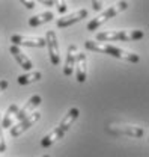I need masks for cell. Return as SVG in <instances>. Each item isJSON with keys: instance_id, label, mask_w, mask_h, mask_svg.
<instances>
[{"instance_id": "2e32d148", "label": "cell", "mask_w": 149, "mask_h": 157, "mask_svg": "<svg viewBox=\"0 0 149 157\" xmlns=\"http://www.w3.org/2000/svg\"><path fill=\"white\" fill-rule=\"evenodd\" d=\"M18 109L20 107L17 103H12V104L8 107L5 117L2 118V127H3V128H8V127L12 125V121H14V118H15V113L18 112Z\"/></svg>"}, {"instance_id": "4fadbf2b", "label": "cell", "mask_w": 149, "mask_h": 157, "mask_svg": "<svg viewBox=\"0 0 149 157\" xmlns=\"http://www.w3.org/2000/svg\"><path fill=\"white\" fill-rule=\"evenodd\" d=\"M78 115H80V110H78L77 107H71V109L68 110V113L62 118V121H60V124H59V128L66 133V132L73 127V124L77 121Z\"/></svg>"}, {"instance_id": "7c38bea8", "label": "cell", "mask_w": 149, "mask_h": 157, "mask_svg": "<svg viewBox=\"0 0 149 157\" xmlns=\"http://www.w3.org/2000/svg\"><path fill=\"white\" fill-rule=\"evenodd\" d=\"M77 45L75 44H71L68 47V53H66V62H65V67H63V74L65 76H73L74 73V68H75V60H77Z\"/></svg>"}, {"instance_id": "277c9868", "label": "cell", "mask_w": 149, "mask_h": 157, "mask_svg": "<svg viewBox=\"0 0 149 157\" xmlns=\"http://www.w3.org/2000/svg\"><path fill=\"white\" fill-rule=\"evenodd\" d=\"M107 133L114 136H128V137H142L145 135V130L139 125H127V124H119V125H107L106 128Z\"/></svg>"}, {"instance_id": "603a6c76", "label": "cell", "mask_w": 149, "mask_h": 157, "mask_svg": "<svg viewBox=\"0 0 149 157\" xmlns=\"http://www.w3.org/2000/svg\"><path fill=\"white\" fill-rule=\"evenodd\" d=\"M6 88H8V80L2 78V80H0V92H3Z\"/></svg>"}, {"instance_id": "e0dca14e", "label": "cell", "mask_w": 149, "mask_h": 157, "mask_svg": "<svg viewBox=\"0 0 149 157\" xmlns=\"http://www.w3.org/2000/svg\"><path fill=\"white\" fill-rule=\"evenodd\" d=\"M41 77H42L41 71H29L26 74L18 76V83L20 85H29V83H33V82L41 80Z\"/></svg>"}, {"instance_id": "8992f818", "label": "cell", "mask_w": 149, "mask_h": 157, "mask_svg": "<svg viewBox=\"0 0 149 157\" xmlns=\"http://www.w3.org/2000/svg\"><path fill=\"white\" fill-rule=\"evenodd\" d=\"M39 118H41V113H39V112H33V113H30L29 117H26L24 119L18 121V124L12 125V128H11V136L12 137L21 136L29 127H32L36 121H39Z\"/></svg>"}, {"instance_id": "ba28073f", "label": "cell", "mask_w": 149, "mask_h": 157, "mask_svg": "<svg viewBox=\"0 0 149 157\" xmlns=\"http://www.w3.org/2000/svg\"><path fill=\"white\" fill-rule=\"evenodd\" d=\"M41 101H42L41 95H38V94L32 95V97L27 100V103H26V104H24L21 109H18V112L15 113V118H14V119L21 121V119H24L26 117H29L30 113H33V112H35V109H36L38 106L41 104Z\"/></svg>"}, {"instance_id": "9c48e42d", "label": "cell", "mask_w": 149, "mask_h": 157, "mask_svg": "<svg viewBox=\"0 0 149 157\" xmlns=\"http://www.w3.org/2000/svg\"><path fill=\"white\" fill-rule=\"evenodd\" d=\"M11 42L14 45H26V47H45V39L36 36H24V35H12Z\"/></svg>"}, {"instance_id": "d6986e66", "label": "cell", "mask_w": 149, "mask_h": 157, "mask_svg": "<svg viewBox=\"0 0 149 157\" xmlns=\"http://www.w3.org/2000/svg\"><path fill=\"white\" fill-rule=\"evenodd\" d=\"M6 151V142H5V136H3V127H2V121H0V153Z\"/></svg>"}, {"instance_id": "52a82bcc", "label": "cell", "mask_w": 149, "mask_h": 157, "mask_svg": "<svg viewBox=\"0 0 149 157\" xmlns=\"http://www.w3.org/2000/svg\"><path fill=\"white\" fill-rule=\"evenodd\" d=\"M88 9H78V11H75L73 14H69V15H65V17H60V18L56 21V26L57 27H60V29H65V27H69V26H73L75 23H78V21H81V20H84L88 17Z\"/></svg>"}, {"instance_id": "5b68a950", "label": "cell", "mask_w": 149, "mask_h": 157, "mask_svg": "<svg viewBox=\"0 0 149 157\" xmlns=\"http://www.w3.org/2000/svg\"><path fill=\"white\" fill-rule=\"evenodd\" d=\"M45 47L48 48V56H50V62L53 65H59L60 63V52H59V44H57V35L54 30H47L45 35Z\"/></svg>"}, {"instance_id": "9a60e30c", "label": "cell", "mask_w": 149, "mask_h": 157, "mask_svg": "<svg viewBox=\"0 0 149 157\" xmlns=\"http://www.w3.org/2000/svg\"><path fill=\"white\" fill-rule=\"evenodd\" d=\"M53 18H54V14H53L51 11H45V12H42V14H38L35 17L29 18V26H30V27H38V26H41V24H44V23L51 21Z\"/></svg>"}, {"instance_id": "6da1fadb", "label": "cell", "mask_w": 149, "mask_h": 157, "mask_svg": "<svg viewBox=\"0 0 149 157\" xmlns=\"http://www.w3.org/2000/svg\"><path fill=\"white\" fill-rule=\"evenodd\" d=\"M84 47L91 52H98V53H104V55H110L113 58L121 59V60H127V62H131V63H137L140 58L139 55L132 53V52H127L121 47H114L109 42H99V41H86L84 42Z\"/></svg>"}, {"instance_id": "44dd1931", "label": "cell", "mask_w": 149, "mask_h": 157, "mask_svg": "<svg viewBox=\"0 0 149 157\" xmlns=\"http://www.w3.org/2000/svg\"><path fill=\"white\" fill-rule=\"evenodd\" d=\"M92 9L93 11H101L102 9V0H92Z\"/></svg>"}, {"instance_id": "7402d4cb", "label": "cell", "mask_w": 149, "mask_h": 157, "mask_svg": "<svg viewBox=\"0 0 149 157\" xmlns=\"http://www.w3.org/2000/svg\"><path fill=\"white\" fill-rule=\"evenodd\" d=\"M39 3H42L44 6H48V8H51V6H54V2L53 0H38Z\"/></svg>"}, {"instance_id": "8fae6325", "label": "cell", "mask_w": 149, "mask_h": 157, "mask_svg": "<svg viewBox=\"0 0 149 157\" xmlns=\"http://www.w3.org/2000/svg\"><path fill=\"white\" fill-rule=\"evenodd\" d=\"M9 52H11V55L15 58V60L18 62V65L24 70V71H32V68H33V63H32V60L26 56V53L24 52H21V48H20L18 45H11V48H9Z\"/></svg>"}, {"instance_id": "5bb4252c", "label": "cell", "mask_w": 149, "mask_h": 157, "mask_svg": "<svg viewBox=\"0 0 149 157\" xmlns=\"http://www.w3.org/2000/svg\"><path fill=\"white\" fill-rule=\"evenodd\" d=\"M65 135V132H62L59 127H56L54 130H51L48 135H45V136L42 137V140H41V147L42 148H48V147H51L53 144H56L59 139H62Z\"/></svg>"}, {"instance_id": "7a4b0ae2", "label": "cell", "mask_w": 149, "mask_h": 157, "mask_svg": "<svg viewBox=\"0 0 149 157\" xmlns=\"http://www.w3.org/2000/svg\"><path fill=\"white\" fill-rule=\"evenodd\" d=\"M145 36L143 30H106L98 32L96 39L99 42H113V41H137Z\"/></svg>"}, {"instance_id": "cb8c5ba5", "label": "cell", "mask_w": 149, "mask_h": 157, "mask_svg": "<svg viewBox=\"0 0 149 157\" xmlns=\"http://www.w3.org/2000/svg\"><path fill=\"white\" fill-rule=\"evenodd\" d=\"M42 157H50V156H42Z\"/></svg>"}, {"instance_id": "ffe728a7", "label": "cell", "mask_w": 149, "mask_h": 157, "mask_svg": "<svg viewBox=\"0 0 149 157\" xmlns=\"http://www.w3.org/2000/svg\"><path fill=\"white\" fill-rule=\"evenodd\" d=\"M20 2H21L27 9H33V8L36 6V2H35V0H20Z\"/></svg>"}, {"instance_id": "3957f363", "label": "cell", "mask_w": 149, "mask_h": 157, "mask_svg": "<svg viewBox=\"0 0 149 157\" xmlns=\"http://www.w3.org/2000/svg\"><path fill=\"white\" fill-rule=\"evenodd\" d=\"M128 8V3L125 2V0H119L116 5H113V6H109L104 12H101L98 17H95L93 20H91L89 23H88V26H86V30H89V32H95V30H98V27L101 26V24H104L107 20L113 18V17H116L117 14H121L122 11H125Z\"/></svg>"}, {"instance_id": "30bf717a", "label": "cell", "mask_w": 149, "mask_h": 157, "mask_svg": "<svg viewBox=\"0 0 149 157\" xmlns=\"http://www.w3.org/2000/svg\"><path fill=\"white\" fill-rule=\"evenodd\" d=\"M75 77L78 83H84L88 78V68H86V55L84 52H77V60H75Z\"/></svg>"}, {"instance_id": "ac0fdd59", "label": "cell", "mask_w": 149, "mask_h": 157, "mask_svg": "<svg viewBox=\"0 0 149 157\" xmlns=\"http://www.w3.org/2000/svg\"><path fill=\"white\" fill-rule=\"evenodd\" d=\"M53 2H54V6L57 8V11L60 14H65L66 12V8L68 6H66V2L65 0H53Z\"/></svg>"}]
</instances>
